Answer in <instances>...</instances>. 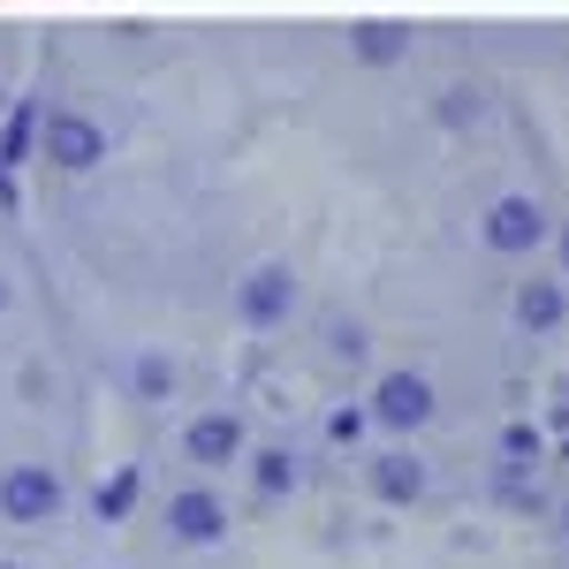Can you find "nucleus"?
I'll list each match as a JSON object with an SVG mask.
<instances>
[{
    "instance_id": "obj_1",
    "label": "nucleus",
    "mask_w": 569,
    "mask_h": 569,
    "mask_svg": "<svg viewBox=\"0 0 569 569\" xmlns=\"http://www.w3.org/2000/svg\"><path fill=\"white\" fill-rule=\"evenodd\" d=\"M61 509H69V486H61L53 463H8L0 471V517L8 525L46 531V525H61Z\"/></svg>"
},
{
    "instance_id": "obj_2",
    "label": "nucleus",
    "mask_w": 569,
    "mask_h": 569,
    "mask_svg": "<svg viewBox=\"0 0 569 569\" xmlns=\"http://www.w3.org/2000/svg\"><path fill=\"white\" fill-rule=\"evenodd\" d=\"M168 539H176V547H220V539H228V501H220L213 486L168 493Z\"/></svg>"
},
{
    "instance_id": "obj_3",
    "label": "nucleus",
    "mask_w": 569,
    "mask_h": 569,
    "mask_svg": "<svg viewBox=\"0 0 569 569\" xmlns=\"http://www.w3.org/2000/svg\"><path fill=\"white\" fill-rule=\"evenodd\" d=\"M289 311H297V273L289 266H251L236 281V319L243 327H281Z\"/></svg>"
},
{
    "instance_id": "obj_4",
    "label": "nucleus",
    "mask_w": 569,
    "mask_h": 569,
    "mask_svg": "<svg viewBox=\"0 0 569 569\" xmlns=\"http://www.w3.org/2000/svg\"><path fill=\"white\" fill-rule=\"evenodd\" d=\"M46 160L69 168V176H84V168L107 160V130L91 114H77V107H61V114H46Z\"/></svg>"
},
{
    "instance_id": "obj_5",
    "label": "nucleus",
    "mask_w": 569,
    "mask_h": 569,
    "mask_svg": "<svg viewBox=\"0 0 569 569\" xmlns=\"http://www.w3.org/2000/svg\"><path fill=\"white\" fill-rule=\"evenodd\" d=\"M243 418L236 410H206V418H190L182 426V456L198 463V471H228V463H243Z\"/></svg>"
},
{
    "instance_id": "obj_6",
    "label": "nucleus",
    "mask_w": 569,
    "mask_h": 569,
    "mask_svg": "<svg viewBox=\"0 0 569 569\" xmlns=\"http://www.w3.org/2000/svg\"><path fill=\"white\" fill-rule=\"evenodd\" d=\"M372 418L395 426V433H410V426H426V418H433V388H426L418 372H388L380 395H372Z\"/></svg>"
},
{
    "instance_id": "obj_7",
    "label": "nucleus",
    "mask_w": 569,
    "mask_h": 569,
    "mask_svg": "<svg viewBox=\"0 0 569 569\" xmlns=\"http://www.w3.org/2000/svg\"><path fill=\"white\" fill-rule=\"evenodd\" d=\"M486 243H493V251H525V243H539V206H531V198H501V206L486 213Z\"/></svg>"
},
{
    "instance_id": "obj_8",
    "label": "nucleus",
    "mask_w": 569,
    "mask_h": 569,
    "mask_svg": "<svg viewBox=\"0 0 569 569\" xmlns=\"http://www.w3.org/2000/svg\"><path fill=\"white\" fill-rule=\"evenodd\" d=\"M130 388H137V402H176V388H182L176 357H168V350H137V365H130Z\"/></svg>"
},
{
    "instance_id": "obj_9",
    "label": "nucleus",
    "mask_w": 569,
    "mask_h": 569,
    "mask_svg": "<svg viewBox=\"0 0 569 569\" xmlns=\"http://www.w3.org/2000/svg\"><path fill=\"white\" fill-rule=\"evenodd\" d=\"M372 493H380V501H418V493H426V463H418V456H380V463H372Z\"/></svg>"
},
{
    "instance_id": "obj_10",
    "label": "nucleus",
    "mask_w": 569,
    "mask_h": 569,
    "mask_svg": "<svg viewBox=\"0 0 569 569\" xmlns=\"http://www.w3.org/2000/svg\"><path fill=\"white\" fill-rule=\"evenodd\" d=\"M137 493H144V479H137V463H122L114 479H99V493H91V517H99V525H122V517L137 509Z\"/></svg>"
},
{
    "instance_id": "obj_11",
    "label": "nucleus",
    "mask_w": 569,
    "mask_h": 569,
    "mask_svg": "<svg viewBox=\"0 0 569 569\" xmlns=\"http://www.w3.org/2000/svg\"><path fill=\"white\" fill-rule=\"evenodd\" d=\"M251 486H259L266 501L297 493V456H289V448H259V456H251Z\"/></svg>"
},
{
    "instance_id": "obj_12",
    "label": "nucleus",
    "mask_w": 569,
    "mask_h": 569,
    "mask_svg": "<svg viewBox=\"0 0 569 569\" xmlns=\"http://www.w3.org/2000/svg\"><path fill=\"white\" fill-rule=\"evenodd\" d=\"M555 311H562L555 289H525V319H531V327H555Z\"/></svg>"
},
{
    "instance_id": "obj_13",
    "label": "nucleus",
    "mask_w": 569,
    "mask_h": 569,
    "mask_svg": "<svg viewBox=\"0 0 569 569\" xmlns=\"http://www.w3.org/2000/svg\"><path fill=\"white\" fill-rule=\"evenodd\" d=\"M0 569H23V562H0Z\"/></svg>"
},
{
    "instance_id": "obj_14",
    "label": "nucleus",
    "mask_w": 569,
    "mask_h": 569,
    "mask_svg": "<svg viewBox=\"0 0 569 569\" xmlns=\"http://www.w3.org/2000/svg\"><path fill=\"white\" fill-rule=\"evenodd\" d=\"M0 305H8V289H0Z\"/></svg>"
}]
</instances>
